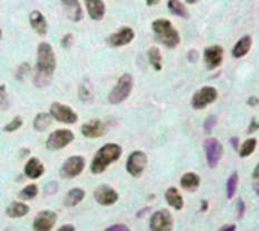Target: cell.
I'll return each mask as SVG.
<instances>
[{
  "label": "cell",
  "mask_w": 259,
  "mask_h": 231,
  "mask_svg": "<svg viewBox=\"0 0 259 231\" xmlns=\"http://www.w3.org/2000/svg\"><path fill=\"white\" fill-rule=\"evenodd\" d=\"M79 98L85 103H93L94 100V92H93V88H91V85L90 82H83L80 85V88H79Z\"/></svg>",
  "instance_id": "29"
},
{
  "label": "cell",
  "mask_w": 259,
  "mask_h": 231,
  "mask_svg": "<svg viewBox=\"0 0 259 231\" xmlns=\"http://www.w3.org/2000/svg\"><path fill=\"white\" fill-rule=\"evenodd\" d=\"M29 210H31V209H29L27 204L20 203V201H14L12 204L8 206L6 215H8L9 218H23V216H26V215L29 213Z\"/></svg>",
  "instance_id": "23"
},
{
  "label": "cell",
  "mask_w": 259,
  "mask_h": 231,
  "mask_svg": "<svg viewBox=\"0 0 259 231\" xmlns=\"http://www.w3.org/2000/svg\"><path fill=\"white\" fill-rule=\"evenodd\" d=\"M237 213H238V218H243L244 213H246V204H244L243 199L237 201Z\"/></svg>",
  "instance_id": "37"
},
{
  "label": "cell",
  "mask_w": 259,
  "mask_h": 231,
  "mask_svg": "<svg viewBox=\"0 0 259 231\" xmlns=\"http://www.w3.org/2000/svg\"><path fill=\"white\" fill-rule=\"evenodd\" d=\"M122 156V147L117 143H106L103 145L91 162V172L93 174H102V172L115 160H119Z\"/></svg>",
  "instance_id": "3"
},
{
  "label": "cell",
  "mask_w": 259,
  "mask_h": 231,
  "mask_svg": "<svg viewBox=\"0 0 259 231\" xmlns=\"http://www.w3.org/2000/svg\"><path fill=\"white\" fill-rule=\"evenodd\" d=\"M168 11L173 14V15H176V17H181V18H188L190 14H188V9L185 8V5L181 2V0H168Z\"/></svg>",
  "instance_id": "26"
},
{
  "label": "cell",
  "mask_w": 259,
  "mask_h": 231,
  "mask_svg": "<svg viewBox=\"0 0 259 231\" xmlns=\"http://www.w3.org/2000/svg\"><path fill=\"white\" fill-rule=\"evenodd\" d=\"M259 103V98H256V97H249V100H247V104H250V106H256Z\"/></svg>",
  "instance_id": "45"
},
{
  "label": "cell",
  "mask_w": 259,
  "mask_h": 231,
  "mask_svg": "<svg viewBox=\"0 0 259 231\" xmlns=\"http://www.w3.org/2000/svg\"><path fill=\"white\" fill-rule=\"evenodd\" d=\"M256 139L255 138H250V139H247L244 143H243V147H241V150H240V156L244 159V157H249V156H252L253 153H255V150H256Z\"/></svg>",
  "instance_id": "31"
},
{
  "label": "cell",
  "mask_w": 259,
  "mask_h": 231,
  "mask_svg": "<svg viewBox=\"0 0 259 231\" xmlns=\"http://www.w3.org/2000/svg\"><path fill=\"white\" fill-rule=\"evenodd\" d=\"M147 56H149L150 65H152L156 71H161V70H162V56H161L159 48H158V47H150L149 51H147Z\"/></svg>",
  "instance_id": "28"
},
{
  "label": "cell",
  "mask_w": 259,
  "mask_h": 231,
  "mask_svg": "<svg viewBox=\"0 0 259 231\" xmlns=\"http://www.w3.org/2000/svg\"><path fill=\"white\" fill-rule=\"evenodd\" d=\"M63 3L65 6L67 15H68L70 20H73V21H80L82 20L83 12H82L79 0H63Z\"/></svg>",
  "instance_id": "21"
},
{
  "label": "cell",
  "mask_w": 259,
  "mask_h": 231,
  "mask_svg": "<svg viewBox=\"0 0 259 231\" xmlns=\"http://www.w3.org/2000/svg\"><path fill=\"white\" fill-rule=\"evenodd\" d=\"M94 198L102 206H112L119 201V193L115 192L111 186L102 185L94 190Z\"/></svg>",
  "instance_id": "13"
},
{
  "label": "cell",
  "mask_w": 259,
  "mask_h": 231,
  "mask_svg": "<svg viewBox=\"0 0 259 231\" xmlns=\"http://www.w3.org/2000/svg\"><path fill=\"white\" fill-rule=\"evenodd\" d=\"M0 38H2V31H0Z\"/></svg>",
  "instance_id": "50"
},
{
  "label": "cell",
  "mask_w": 259,
  "mask_h": 231,
  "mask_svg": "<svg viewBox=\"0 0 259 231\" xmlns=\"http://www.w3.org/2000/svg\"><path fill=\"white\" fill-rule=\"evenodd\" d=\"M181 186L184 189L193 192L200 186V177L195 174V172H187V174H184L181 179Z\"/></svg>",
  "instance_id": "24"
},
{
  "label": "cell",
  "mask_w": 259,
  "mask_h": 231,
  "mask_svg": "<svg viewBox=\"0 0 259 231\" xmlns=\"http://www.w3.org/2000/svg\"><path fill=\"white\" fill-rule=\"evenodd\" d=\"M80 132L86 138H100V136H103L108 132V129H106V126L102 121L94 120V121H90V123L83 124Z\"/></svg>",
  "instance_id": "16"
},
{
  "label": "cell",
  "mask_w": 259,
  "mask_h": 231,
  "mask_svg": "<svg viewBox=\"0 0 259 231\" xmlns=\"http://www.w3.org/2000/svg\"><path fill=\"white\" fill-rule=\"evenodd\" d=\"M50 123H52V115L41 112L34 118V129L38 132H44L50 126Z\"/></svg>",
  "instance_id": "27"
},
{
  "label": "cell",
  "mask_w": 259,
  "mask_h": 231,
  "mask_svg": "<svg viewBox=\"0 0 259 231\" xmlns=\"http://www.w3.org/2000/svg\"><path fill=\"white\" fill-rule=\"evenodd\" d=\"M238 182H240L238 172H232V174H230V177H229V180H227V183H226V193H227V198L229 199H232L235 196L237 187H238Z\"/></svg>",
  "instance_id": "30"
},
{
  "label": "cell",
  "mask_w": 259,
  "mask_h": 231,
  "mask_svg": "<svg viewBox=\"0 0 259 231\" xmlns=\"http://www.w3.org/2000/svg\"><path fill=\"white\" fill-rule=\"evenodd\" d=\"M146 3H147L149 6H153V5H158V3H159V0H146Z\"/></svg>",
  "instance_id": "47"
},
{
  "label": "cell",
  "mask_w": 259,
  "mask_h": 231,
  "mask_svg": "<svg viewBox=\"0 0 259 231\" xmlns=\"http://www.w3.org/2000/svg\"><path fill=\"white\" fill-rule=\"evenodd\" d=\"M85 198V190L83 189H80V187H74V189H71L67 195H65V201H64V204L67 206V207H74V206H77L80 201Z\"/></svg>",
  "instance_id": "25"
},
{
  "label": "cell",
  "mask_w": 259,
  "mask_h": 231,
  "mask_svg": "<svg viewBox=\"0 0 259 231\" xmlns=\"http://www.w3.org/2000/svg\"><path fill=\"white\" fill-rule=\"evenodd\" d=\"M165 199L167 203L176 210H182L184 209V198L181 195V192L176 187H168L165 192Z\"/></svg>",
  "instance_id": "22"
},
{
  "label": "cell",
  "mask_w": 259,
  "mask_h": 231,
  "mask_svg": "<svg viewBox=\"0 0 259 231\" xmlns=\"http://www.w3.org/2000/svg\"><path fill=\"white\" fill-rule=\"evenodd\" d=\"M105 231H130V230L123 224H115V225H111L109 228H106Z\"/></svg>",
  "instance_id": "38"
},
{
  "label": "cell",
  "mask_w": 259,
  "mask_h": 231,
  "mask_svg": "<svg viewBox=\"0 0 259 231\" xmlns=\"http://www.w3.org/2000/svg\"><path fill=\"white\" fill-rule=\"evenodd\" d=\"M50 115L52 118H55L56 121L60 123H64V124H74L77 121V113L65 106V104H61V103H53L52 107H50Z\"/></svg>",
  "instance_id": "7"
},
{
  "label": "cell",
  "mask_w": 259,
  "mask_h": 231,
  "mask_svg": "<svg viewBox=\"0 0 259 231\" xmlns=\"http://www.w3.org/2000/svg\"><path fill=\"white\" fill-rule=\"evenodd\" d=\"M83 168H85V159L82 156H71L64 162L60 174L63 179H74L83 171Z\"/></svg>",
  "instance_id": "9"
},
{
  "label": "cell",
  "mask_w": 259,
  "mask_h": 231,
  "mask_svg": "<svg viewBox=\"0 0 259 231\" xmlns=\"http://www.w3.org/2000/svg\"><path fill=\"white\" fill-rule=\"evenodd\" d=\"M230 143H232V148L237 151L238 150V139L237 138H230Z\"/></svg>",
  "instance_id": "46"
},
{
  "label": "cell",
  "mask_w": 259,
  "mask_h": 231,
  "mask_svg": "<svg viewBox=\"0 0 259 231\" xmlns=\"http://www.w3.org/2000/svg\"><path fill=\"white\" fill-rule=\"evenodd\" d=\"M56 222V213L52 210H43L34 219V231H50Z\"/></svg>",
  "instance_id": "14"
},
{
  "label": "cell",
  "mask_w": 259,
  "mask_h": 231,
  "mask_svg": "<svg viewBox=\"0 0 259 231\" xmlns=\"http://www.w3.org/2000/svg\"><path fill=\"white\" fill-rule=\"evenodd\" d=\"M73 44V35H65L64 38H63V46L65 47V48H70V46Z\"/></svg>",
  "instance_id": "39"
},
{
  "label": "cell",
  "mask_w": 259,
  "mask_h": 231,
  "mask_svg": "<svg viewBox=\"0 0 259 231\" xmlns=\"http://www.w3.org/2000/svg\"><path fill=\"white\" fill-rule=\"evenodd\" d=\"M85 5H86V11H88L90 17L96 21H100L105 17V3L103 0H85Z\"/></svg>",
  "instance_id": "17"
},
{
  "label": "cell",
  "mask_w": 259,
  "mask_h": 231,
  "mask_svg": "<svg viewBox=\"0 0 259 231\" xmlns=\"http://www.w3.org/2000/svg\"><path fill=\"white\" fill-rule=\"evenodd\" d=\"M218 231H237V227L234 225V224H229V225H224V227H221Z\"/></svg>",
  "instance_id": "42"
},
{
  "label": "cell",
  "mask_w": 259,
  "mask_h": 231,
  "mask_svg": "<svg viewBox=\"0 0 259 231\" xmlns=\"http://www.w3.org/2000/svg\"><path fill=\"white\" fill-rule=\"evenodd\" d=\"M252 48V37L250 35H246L243 38H240L237 41V44L234 46L232 48V56L235 57V59H240V57L246 56Z\"/></svg>",
  "instance_id": "20"
},
{
  "label": "cell",
  "mask_w": 259,
  "mask_h": 231,
  "mask_svg": "<svg viewBox=\"0 0 259 231\" xmlns=\"http://www.w3.org/2000/svg\"><path fill=\"white\" fill-rule=\"evenodd\" d=\"M223 56H224L223 47H220V46L206 47L205 51H203V59H205V64H206L208 70L218 68L223 64Z\"/></svg>",
  "instance_id": "12"
},
{
  "label": "cell",
  "mask_w": 259,
  "mask_h": 231,
  "mask_svg": "<svg viewBox=\"0 0 259 231\" xmlns=\"http://www.w3.org/2000/svg\"><path fill=\"white\" fill-rule=\"evenodd\" d=\"M208 209V203L206 201H203V206H201V210H206Z\"/></svg>",
  "instance_id": "48"
},
{
  "label": "cell",
  "mask_w": 259,
  "mask_h": 231,
  "mask_svg": "<svg viewBox=\"0 0 259 231\" xmlns=\"http://www.w3.org/2000/svg\"><path fill=\"white\" fill-rule=\"evenodd\" d=\"M29 21H31V26L37 34L40 35L47 34V21L40 11H32L31 15H29Z\"/></svg>",
  "instance_id": "19"
},
{
  "label": "cell",
  "mask_w": 259,
  "mask_h": 231,
  "mask_svg": "<svg viewBox=\"0 0 259 231\" xmlns=\"http://www.w3.org/2000/svg\"><path fill=\"white\" fill-rule=\"evenodd\" d=\"M56 68V57L53 48L49 43H41L38 46V57H37V71L34 76V83L40 88H44L50 83V77Z\"/></svg>",
  "instance_id": "1"
},
{
  "label": "cell",
  "mask_w": 259,
  "mask_h": 231,
  "mask_svg": "<svg viewBox=\"0 0 259 231\" xmlns=\"http://www.w3.org/2000/svg\"><path fill=\"white\" fill-rule=\"evenodd\" d=\"M203 147H205V153H206L208 166L215 168L218 165V162L221 160V157H223V145L220 143L218 139L209 138V139L205 140Z\"/></svg>",
  "instance_id": "10"
},
{
  "label": "cell",
  "mask_w": 259,
  "mask_h": 231,
  "mask_svg": "<svg viewBox=\"0 0 259 231\" xmlns=\"http://www.w3.org/2000/svg\"><path fill=\"white\" fill-rule=\"evenodd\" d=\"M133 38H135V32L130 27H122L120 31H117L108 38V44L112 47H122L129 44Z\"/></svg>",
  "instance_id": "15"
},
{
  "label": "cell",
  "mask_w": 259,
  "mask_h": 231,
  "mask_svg": "<svg viewBox=\"0 0 259 231\" xmlns=\"http://www.w3.org/2000/svg\"><path fill=\"white\" fill-rule=\"evenodd\" d=\"M38 195V187L35 186V185H29V186H26L24 189H21L20 192H18V196L21 198V199H32V198H35Z\"/></svg>",
  "instance_id": "32"
},
{
  "label": "cell",
  "mask_w": 259,
  "mask_h": 231,
  "mask_svg": "<svg viewBox=\"0 0 259 231\" xmlns=\"http://www.w3.org/2000/svg\"><path fill=\"white\" fill-rule=\"evenodd\" d=\"M147 166V156L142 151H133L126 162V169L132 177H141Z\"/></svg>",
  "instance_id": "8"
},
{
  "label": "cell",
  "mask_w": 259,
  "mask_h": 231,
  "mask_svg": "<svg viewBox=\"0 0 259 231\" xmlns=\"http://www.w3.org/2000/svg\"><path fill=\"white\" fill-rule=\"evenodd\" d=\"M24 174L29 179H40L44 174V166L40 162V159H37V157L29 159L24 166Z\"/></svg>",
  "instance_id": "18"
},
{
  "label": "cell",
  "mask_w": 259,
  "mask_h": 231,
  "mask_svg": "<svg viewBox=\"0 0 259 231\" xmlns=\"http://www.w3.org/2000/svg\"><path fill=\"white\" fill-rule=\"evenodd\" d=\"M29 71H31V67H29V64H23V65H20L18 67V70H17V74H15V77L21 82L27 74H29Z\"/></svg>",
  "instance_id": "35"
},
{
  "label": "cell",
  "mask_w": 259,
  "mask_h": 231,
  "mask_svg": "<svg viewBox=\"0 0 259 231\" xmlns=\"http://www.w3.org/2000/svg\"><path fill=\"white\" fill-rule=\"evenodd\" d=\"M253 189L259 195V163L256 165V168L253 171Z\"/></svg>",
  "instance_id": "36"
},
{
  "label": "cell",
  "mask_w": 259,
  "mask_h": 231,
  "mask_svg": "<svg viewBox=\"0 0 259 231\" xmlns=\"http://www.w3.org/2000/svg\"><path fill=\"white\" fill-rule=\"evenodd\" d=\"M6 103V90H5V86L2 85L0 86V106L5 104Z\"/></svg>",
  "instance_id": "40"
},
{
  "label": "cell",
  "mask_w": 259,
  "mask_h": 231,
  "mask_svg": "<svg viewBox=\"0 0 259 231\" xmlns=\"http://www.w3.org/2000/svg\"><path fill=\"white\" fill-rule=\"evenodd\" d=\"M132 88H133V79H132V76L130 74H123L119 79L117 85H115L114 88H112V91L109 92L108 101L111 104H119V103L125 101L129 97V94L132 92Z\"/></svg>",
  "instance_id": "4"
},
{
  "label": "cell",
  "mask_w": 259,
  "mask_h": 231,
  "mask_svg": "<svg viewBox=\"0 0 259 231\" xmlns=\"http://www.w3.org/2000/svg\"><path fill=\"white\" fill-rule=\"evenodd\" d=\"M218 97V92L214 86H203V88H200L191 98V106L195 109V110H201L208 107L211 103H214Z\"/></svg>",
  "instance_id": "5"
},
{
  "label": "cell",
  "mask_w": 259,
  "mask_h": 231,
  "mask_svg": "<svg viewBox=\"0 0 259 231\" xmlns=\"http://www.w3.org/2000/svg\"><path fill=\"white\" fill-rule=\"evenodd\" d=\"M197 2H198V0H187V3H190V5H194Z\"/></svg>",
  "instance_id": "49"
},
{
  "label": "cell",
  "mask_w": 259,
  "mask_h": 231,
  "mask_svg": "<svg viewBox=\"0 0 259 231\" xmlns=\"http://www.w3.org/2000/svg\"><path fill=\"white\" fill-rule=\"evenodd\" d=\"M73 139H74L73 132H70V130H56L49 136V139L46 142V147L50 151H58V150L67 147Z\"/></svg>",
  "instance_id": "6"
},
{
  "label": "cell",
  "mask_w": 259,
  "mask_h": 231,
  "mask_svg": "<svg viewBox=\"0 0 259 231\" xmlns=\"http://www.w3.org/2000/svg\"><path fill=\"white\" fill-rule=\"evenodd\" d=\"M152 29L156 40L168 48H175L181 44V35L178 29L165 18H158L152 23Z\"/></svg>",
  "instance_id": "2"
},
{
  "label": "cell",
  "mask_w": 259,
  "mask_h": 231,
  "mask_svg": "<svg viewBox=\"0 0 259 231\" xmlns=\"http://www.w3.org/2000/svg\"><path fill=\"white\" fill-rule=\"evenodd\" d=\"M259 129V121H256L255 118L252 120V123H250V126H249V129H247V133H253V132H256Z\"/></svg>",
  "instance_id": "41"
},
{
  "label": "cell",
  "mask_w": 259,
  "mask_h": 231,
  "mask_svg": "<svg viewBox=\"0 0 259 231\" xmlns=\"http://www.w3.org/2000/svg\"><path fill=\"white\" fill-rule=\"evenodd\" d=\"M21 126H23V120H21L20 117H15L11 123H8V124L3 127V130L8 132V133H11V132H17Z\"/></svg>",
  "instance_id": "33"
},
{
  "label": "cell",
  "mask_w": 259,
  "mask_h": 231,
  "mask_svg": "<svg viewBox=\"0 0 259 231\" xmlns=\"http://www.w3.org/2000/svg\"><path fill=\"white\" fill-rule=\"evenodd\" d=\"M188 56H190V61H191V62H195V61H197V51H195V50H191V51L188 53Z\"/></svg>",
  "instance_id": "44"
},
{
  "label": "cell",
  "mask_w": 259,
  "mask_h": 231,
  "mask_svg": "<svg viewBox=\"0 0 259 231\" xmlns=\"http://www.w3.org/2000/svg\"><path fill=\"white\" fill-rule=\"evenodd\" d=\"M217 124V117L215 115H209V117L206 118L205 124H203V129H205V133H211V130L215 127Z\"/></svg>",
  "instance_id": "34"
},
{
  "label": "cell",
  "mask_w": 259,
  "mask_h": 231,
  "mask_svg": "<svg viewBox=\"0 0 259 231\" xmlns=\"http://www.w3.org/2000/svg\"><path fill=\"white\" fill-rule=\"evenodd\" d=\"M58 231H76V228L73 225H70V224H65V225H63L60 230H58Z\"/></svg>",
  "instance_id": "43"
},
{
  "label": "cell",
  "mask_w": 259,
  "mask_h": 231,
  "mask_svg": "<svg viewBox=\"0 0 259 231\" xmlns=\"http://www.w3.org/2000/svg\"><path fill=\"white\" fill-rule=\"evenodd\" d=\"M173 216L168 210H158L150 218V231H171Z\"/></svg>",
  "instance_id": "11"
}]
</instances>
